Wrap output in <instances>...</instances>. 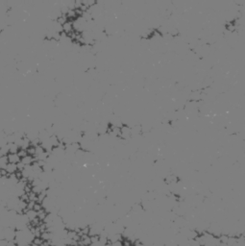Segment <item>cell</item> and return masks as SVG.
I'll return each mask as SVG.
<instances>
[{
    "label": "cell",
    "instance_id": "cell-1",
    "mask_svg": "<svg viewBox=\"0 0 245 246\" xmlns=\"http://www.w3.org/2000/svg\"><path fill=\"white\" fill-rule=\"evenodd\" d=\"M7 158H8L9 162H11V164H17L21 160V158L18 156L17 153H10L7 156Z\"/></svg>",
    "mask_w": 245,
    "mask_h": 246
},
{
    "label": "cell",
    "instance_id": "cell-2",
    "mask_svg": "<svg viewBox=\"0 0 245 246\" xmlns=\"http://www.w3.org/2000/svg\"><path fill=\"white\" fill-rule=\"evenodd\" d=\"M17 164H11V162H8V164L6 165L5 167V170L7 171V173L9 174H14L16 173L17 170Z\"/></svg>",
    "mask_w": 245,
    "mask_h": 246
},
{
    "label": "cell",
    "instance_id": "cell-3",
    "mask_svg": "<svg viewBox=\"0 0 245 246\" xmlns=\"http://www.w3.org/2000/svg\"><path fill=\"white\" fill-rule=\"evenodd\" d=\"M33 243H35V244L39 245V246H41L42 244L44 243V240L41 238H34V240H33Z\"/></svg>",
    "mask_w": 245,
    "mask_h": 246
},
{
    "label": "cell",
    "instance_id": "cell-4",
    "mask_svg": "<svg viewBox=\"0 0 245 246\" xmlns=\"http://www.w3.org/2000/svg\"><path fill=\"white\" fill-rule=\"evenodd\" d=\"M30 246H39V245H37V244H35V243H33V242H32V243H31V244H30Z\"/></svg>",
    "mask_w": 245,
    "mask_h": 246
}]
</instances>
